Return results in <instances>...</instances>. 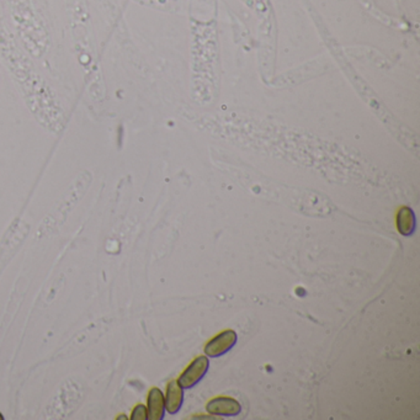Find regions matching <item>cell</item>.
Segmentation results:
<instances>
[{
  "label": "cell",
  "instance_id": "obj_1",
  "mask_svg": "<svg viewBox=\"0 0 420 420\" xmlns=\"http://www.w3.org/2000/svg\"><path fill=\"white\" fill-rule=\"evenodd\" d=\"M210 369V360L206 355L196 357L194 362H191L185 371L181 373L178 382L184 390H190L195 387L199 382L206 376V373Z\"/></svg>",
  "mask_w": 420,
  "mask_h": 420
},
{
  "label": "cell",
  "instance_id": "obj_2",
  "mask_svg": "<svg viewBox=\"0 0 420 420\" xmlns=\"http://www.w3.org/2000/svg\"><path fill=\"white\" fill-rule=\"evenodd\" d=\"M238 340V335L235 331H225L216 335L214 339L206 344L205 355L207 357H221L233 349Z\"/></svg>",
  "mask_w": 420,
  "mask_h": 420
},
{
  "label": "cell",
  "instance_id": "obj_3",
  "mask_svg": "<svg viewBox=\"0 0 420 420\" xmlns=\"http://www.w3.org/2000/svg\"><path fill=\"white\" fill-rule=\"evenodd\" d=\"M206 411L211 416H237L242 412V406L235 398L217 397L207 403Z\"/></svg>",
  "mask_w": 420,
  "mask_h": 420
},
{
  "label": "cell",
  "instance_id": "obj_4",
  "mask_svg": "<svg viewBox=\"0 0 420 420\" xmlns=\"http://www.w3.org/2000/svg\"><path fill=\"white\" fill-rule=\"evenodd\" d=\"M164 401H166V411L169 414L174 416L179 413L184 403V388L176 380H173L168 383Z\"/></svg>",
  "mask_w": 420,
  "mask_h": 420
},
{
  "label": "cell",
  "instance_id": "obj_5",
  "mask_svg": "<svg viewBox=\"0 0 420 420\" xmlns=\"http://www.w3.org/2000/svg\"><path fill=\"white\" fill-rule=\"evenodd\" d=\"M148 407V419L149 420H161L164 418V413H166V401H164V395L163 392L153 387L149 393H148V400H147Z\"/></svg>",
  "mask_w": 420,
  "mask_h": 420
},
{
  "label": "cell",
  "instance_id": "obj_6",
  "mask_svg": "<svg viewBox=\"0 0 420 420\" xmlns=\"http://www.w3.org/2000/svg\"><path fill=\"white\" fill-rule=\"evenodd\" d=\"M397 230L404 237H411L416 230V217L414 211L403 206L397 214Z\"/></svg>",
  "mask_w": 420,
  "mask_h": 420
},
{
  "label": "cell",
  "instance_id": "obj_7",
  "mask_svg": "<svg viewBox=\"0 0 420 420\" xmlns=\"http://www.w3.org/2000/svg\"><path fill=\"white\" fill-rule=\"evenodd\" d=\"M131 419L132 420H147L148 419V411L147 407L143 404H137L133 408L132 414H131Z\"/></svg>",
  "mask_w": 420,
  "mask_h": 420
},
{
  "label": "cell",
  "instance_id": "obj_8",
  "mask_svg": "<svg viewBox=\"0 0 420 420\" xmlns=\"http://www.w3.org/2000/svg\"><path fill=\"white\" fill-rule=\"evenodd\" d=\"M116 419H128V416H118V418H116Z\"/></svg>",
  "mask_w": 420,
  "mask_h": 420
},
{
  "label": "cell",
  "instance_id": "obj_9",
  "mask_svg": "<svg viewBox=\"0 0 420 420\" xmlns=\"http://www.w3.org/2000/svg\"><path fill=\"white\" fill-rule=\"evenodd\" d=\"M0 420H4V416H3V414H1V413H0Z\"/></svg>",
  "mask_w": 420,
  "mask_h": 420
}]
</instances>
